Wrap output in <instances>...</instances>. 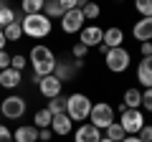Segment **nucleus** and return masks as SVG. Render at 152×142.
Listing matches in <instances>:
<instances>
[{
    "mask_svg": "<svg viewBox=\"0 0 152 142\" xmlns=\"http://www.w3.org/2000/svg\"><path fill=\"white\" fill-rule=\"evenodd\" d=\"M56 56H53V51L48 48V46H33L31 48V53H28V64H31V69H33V74L36 76H51L53 74V69H56Z\"/></svg>",
    "mask_w": 152,
    "mask_h": 142,
    "instance_id": "obj_1",
    "label": "nucleus"
},
{
    "mask_svg": "<svg viewBox=\"0 0 152 142\" xmlns=\"http://www.w3.org/2000/svg\"><path fill=\"white\" fill-rule=\"evenodd\" d=\"M15 20L20 23L23 36H28V38H46V36L53 31V23H51L43 13H38V15H18L15 13Z\"/></svg>",
    "mask_w": 152,
    "mask_h": 142,
    "instance_id": "obj_2",
    "label": "nucleus"
},
{
    "mask_svg": "<svg viewBox=\"0 0 152 142\" xmlns=\"http://www.w3.org/2000/svg\"><path fill=\"white\" fill-rule=\"evenodd\" d=\"M91 107H94L91 99H89L86 94H81V91L66 97V117H69L71 122H84V119H89Z\"/></svg>",
    "mask_w": 152,
    "mask_h": 142,
    "instance_id": "obj_3",
    "label": "nucleus"
},
{
    "mask_svg": "<svg viewBox=\"0 0 152 142\" xmlns=\"http://www.w3.org/2000/svg\"><path fill=\"white\" fill-rule=\"evenodd\" d=\"M112 122H117V119H114L112 104H107V102H96V104L91 107V112H89V124H94L99 132H102V130H107Z\"/></svg>",
    "mask_w": 152,
    "mask_h": 142,
    "instance_id": "obj_4",
    "label": "nucleus"
},
{
    "mask_svg": "<svg viewBox=\"0 0 152 142\" xmlns=\"http://www.w3.org/2000/svg\"><path fill=\"white\" fill-rule=\"evenodd\" d=\"M104 59H107V69L112 71V74H122V71H127L129 64H132V56H129V51H127L124 46H119V48H109Z\"/></svg>",
    "mask_w": 152,
    "mask_h": 142,
    "instance_id": "obj_5",
    "label": "nucleus"
},
{
    "mask_svg": "<svg viewBox=\"0 0 152 142\" xmlns=\"http://www.w3.org/2000/svg\"><path fill=\"white\" fill-rule=\"evenodd\" d=\"M26 109H28V102L23 97H18V94H10V97H5L0 102V112H3L5 119H20L26 114Z\"/></svg>",
    "mask_w": 152,
    "mask_h": 142,
    "instance_id": "obj_6",
    "label": "nucleus"
},
{
    "mask_svg": "<svg viewBox=\"0 0 152 142\" xmlns=\"http://www.w3.org/2000/svg\"><path fill=\"white\" fill-rule=\"evenodd\" d=\"M119 114H122L119 124H122V130H124L127 135H140V130L147 124L142 109H124V112H119Z\"/></svg>",
    "mask_w": 152,
    "mask_h": 142,
    "instance_id": "obj_7",
    "label": "nucleus"
},
{
    "mask_svg": "<svg viewBox=\"0 0 152 142\" xmlns=\"http://www.w3.org/2000/svg\"><path fill=\"white\" fill-rule=\"evenodd\" d=\"M81 66H84V61H56V69H53V76L56 79H58V81L61 84H64V81H71V79H74L76 76V71H79V69H81Z\"/></svg>",
    "mask_w": 152,
    "mask_h": 142,
    "instance_id": "obj_8",
    "label": "nucleus"
},
{
    "mask_svg": "<svg viewBox=\"0 0 152 142\" xmlns=\"http://www.w3.org/2000/svg\"><path fill=\"white\" fill-rule=\"evenodd\" d=\"M104 41V31L99 26H84L79 33V43H84L86 48H99Z\"/></svg>",
    "mask_w": 152,
    "mask_h": 142,
    "instance_id": "obj_9",
    "label": "nucleus"
},
{
    "mask_svg": "<svg viewBox=\"0 0 152 142\" xmlns=\"http://www.w3.org/2000/svg\"><path fill=\"white\" fill-rule=\"evenodd\" d=\"M84 23H86V18H84V13L79 10V8L64 13V18H61V28H64V33H81Z\"/></svg>",
    "mask_w": 152,
    "mask_h": 142,
    "instance_id": "obj_10",
    "label": "nucleus"
},
{
    "mask_svg": "<svg viewBox=\"0 0 152 142\" xmlns=\"http://www.w3.org/2000/svg\"><path fill=\"white\" fill-rule=\"evenodd\" d=\"M61 86L64 84L58 81V79L51 74V76H43L41 81H38V91L43 94L46 99H56V97H61Z\"/></svg>",
    "mask_w": 152,
    "mask_h": 142,
    "instance_id": "obj_11",
    "label": "nucleus"
},
{
    "mask_svg": "<svg viewBox=\"0 0 152 142\" xmlns=\"http://www.w3.org/2000/svg\"><path fill=\"white\" fill-rule=\"evenodd\" d=\"M132 36L140 43H152V18H140L132 28Z\"/></svg>",
    "mask_w": 152,
    "mask_h": 142,
    "instance_id": "obj_12",
    "label": "nucleus"
},
{
    "mask_svg": "<svg viewBox=\"0 0 152 142\" xmlns=\"http://www.w3.org/2000/svg\"><path fill=\"white\" fill-rule=\"evenodd\" d=\"M137 81H140V86L152 89V56H147L137 64Z\"/></svg>",
    "mask_w": 152,
    "mask_h": 142,
    "instance_id": "obj_13",
    "label": "nucleus"
},
{
    "mask_svg": "<svg viewBox=\"0 0 152 142\" xmlns=\"http://www.w3.org/2000/svg\"><path fill=\"white\" fill-rule=\"evenodd\" d=\"M99 140H102V132L94 124H89V122H84V124L74 132V142H99Z\"/></svg>",
    "mask_w": 152,
    "mask_h": 142,
    "instance_id": "obj_14",
    "label": "nucleus"
},
{
    "mask_svg": "<svg viewBox=\"0 0 152 142\" xmlns=\"http://www.w3.org/2000/svg\"><path fill=\"white\" fill-rule=\"evenodd\" d=\"M51 132H53V135H58V137H66V135H71V132H74V122H71L66 114H56L53 122H51Z\"/></svg>",
    "mask_w": 152,
    "mask_h": 142,
    "instance_id": "obj_15",
    "label": "nucleus"
},
{
    "mask_svg": "<svg viewBox=\"0 0 152 142\" xmlns=\"http://www.w3.org/2000/svg\"><path fill=\"white\" fill-rule=\"evenodd\" d=\"M23 84V74L15 69H5V71H0V86L3 89H18Z\"/></svg>",
    "mask_w": 152,
    "mask_h": 142,
    "instance_id": "obj_16",
    "label": "nucleus"
},
{
    "mask_svg": "<svg viewBox=\"0 0 152 142\" xmlns=\"http://www.w3.org/2000/svg\"><path fill=\"white\" fill-rule=\"evenodd\" d=\"M107 48H119L122 43H124V31L122 28H117V26H112V28H107L104 31V41H102Z\"/></svg>",
    "mask_w": 152,
    "mask_h": 142,
    "instance_id": "obj_17",
    "label": "nucleus"
},
{
    "mask_svg": "<svg viewBox=\"0 0 152 142\" xmlns=\"http://www.w3.org/2000/svg\"><path fill=\"white\" fill-rule=\"evenodd\" d=\"M13 142H38V130L33 124H20L13 130Z\"/></svg>",
    "mask_w": 152,
    "mask_h": 142,
    "instance_id": "obj_18",
    "label": "nucleus"
},
{
    "mask_svg": "<svg viewBox=\"0 0 152 142\" xmlns=\"http://www.w3.org/2000/svg\"><path fill=\"white\" fill-rule=\"evenodd\" d=\"M64 5H61V0H46L43 3V15L48 18V20H56V18H64Z\"/></svg>",
    "mask_w": 152,
    "mask_h": 142,
    "instance_id": "obj_19",
    "label": "nucleus"
},
{
    "mask_svg": "<svg viewBox=\"0 0 152 142\" xmlns=\"http://www.w3.org/2000/svg\"><path fill=\"white\" fill-rule=\"evenodd\" d=\"M122 107H124V109H142V91L140 89H127Z\"/></svg>",
    "mask_w": 152,
    "mask_h": 142,
    "instance_id": "obj_20",
    "label": "nucleus"
},
{
    "mask_svg": "<svg viewBox=\"0 0 152 142\" xmlns=\"http://www.w3.org/2000/svg\"><path fill=\"white\" fill-rule=\"evenodd\" d=\"M51 122H53V114L48 109H38L33 114V127L36 130H51Z\"/></svg>",
    "mask_w": 152,
    "mask_h": 142,
    "instance_id": "obj_21",
    "label": "nucleus"
},
{
    "mask_svg": "<svg viewBox=\"0 0 152 142\" xmlns=\"http://www.w3.org/2000/svg\"><path fill=\"white\" fill-rule=\"evenodd\" d=\"M43 3L46 0H23V15H38V13H43Z\"/></svg>",
    "mask_w": 152,
    "mask_h": 142,
    "instance_id": "obj_22",
    "label": "nucleus"
},
{
    "mask_svg": "<svg viewBox=\"0 0 152 142\" xmlns=\"http://www.w3.org/2000/svg\"><path fill=\"white\" fill-rule=\"evenodd\" d=\"M104 132H107L104 137H107V140H112V142H122V140L127 137V132L122 130V124H119V122H112V124H109Z\"/></svg>",
    "mask_w": 152,
    "mask_h": 142,
    "instance_id": "obj_23",
    "label": "nucleus"
},
{
    "mask_svg": "<svg viewBox=\"0 0 152 142\" xmlns=\"http://www.w3.org/2000/svg\"><path fill=\"white\" fill-rule=\"evenodd\" d=\"M46 109H48L53 117H56V114H66V97H56V99H51Z\"/></svg>",
    "mask_w": 152,
    "mask_h": 142,
    "instance_id": "obj_24",
    "label": "nucleus"
},
{
    "mask_svg": "<svg viewBox=\"0 0 152 142\" xmlns=\"http://www.w3.org/2000/svg\"><path fill=\"white\" fill-rule=\"evenodd\" d=\"M10 23H15V10H13L10 5H5L3 10H0V31H3V28H8Z\"/></svg>",
    "mask_w": 152,
    "mask_h": 142,
    "instance_id": "obj_25",
    "label": "nucleus"
},
{
    "mask_svg": "<svg viewBox=\"0 0 152 142\" xmlns=\"http://www.w3.org/2000/svg\"><path fill=\"white\" fill-rule=\"evenodd\" d=\"M3 33H5V41H18L23 36V28H20V23H10L8 28H3Z\"/></svg>",
    "mask_w": 152,
    "mask_h": 142,
    "instance_id": "obj_26",
    "label": "nucleus"
},
{
    "mask_svg": "<svg viewBox=\"0 0 152 142\" xmlns=\"http://www.w3.org/2000/svg\"><path fill=\"white\" fill-rule=\"evenodd\" d=\"M137 13L142 18H152V0H137Z\"/></svg>",
    "mask_w": 152,
    "mask_h": 142,
    "instance_id": "obj_27",
    "label": "nucleus"
},
{
    "mask_svg": "<svg viewBox=\"0 0 152 142\" xmlns=\"http://www.w3.org/2000/svg\"><path fill=\"white\" fill-rule=\"evenodd\" d=\"M81 13H84V18H91V20H94V18H99V13H102V10H99V5H94V3H84Z\"/></svg>",
    "mask_w": 152,
    "mask_h": 142,
    "instance_id": "obj_28",
    "label": "nucleus"
},
{
    "mask_svg": "<svg viewBox=\"0 0 152 142\" xmlns=\"http://www.w3.org/2000/svg\"><path fill=\"white\" fill-rule=\"evenodd\" d=\"M71 56H74L76 61H84V59L89 56V48H86L84 43H74V48H71Z\"/></svg>",
    "mask_w": 152,
    "mask_h": 142,
    "instance_id": "obj_29",
    "label": "nucleus"
},
{
    "mask_svg": "<svg viewBox=\"0 0 152 142\" xmlns=\"http://www.w3.org/2000/svg\"><path fill=\"white\" fill-rule=\"evenodd\" d=\"M26 64H28V61H26V56H23V53H15V56H10V69H15V71H20V74H23Z\"/></svg>",
    "mask_w": 152,
    "mask_h": 142,
    "instance_id": "obj_30",
    "label": "nucleus"
},
{
    "mask_svg": "<svg viewBox=\"0 0 152 142\" xmlns=\"http://www.w3.org/2000/svg\"><path fill=\"white\" fill-rule=\"evenodd\" d=\"M142 109L152 112V89H145L142 91Z\"/></svg>",
    "mask_w": 152,
    "mask_h": 142,
    "instance_id": "obj_31",
    "label": "nucleus"
},
{
    "mask_svg": "<svg viewBox=\"0 0 152 142\" xmlns=\"http://www.w3.org/2000/svg\"><path fill=\"white\" fill-rule=\"evenodd\" d=\"M137 137H140L142 142H152V124H145V127L140 130V135H137Z\"/></svg>",
    "mask_w": 152,
    "mask_h": 142,
    "instance_id": "obj_32",
    "label": "nucleus"
},
{
    "mask_svg": "<svg viewBox=\"0 0 152 142\" xmlns=\"http://www.w3.org/2000/svg\"><path fill=\"white\" fill-rule=\"evenodd\" d=\"M0 142H13V130H8L5 124H0Z\"/></svg>",
    "mask_w": 152,
    "mask_h": 142,
    "instance_id": "obj_33",
    "label": "nucleus"
},
{
    "mask_svg": "<svg viewBox=\"0 0 152 142\" xmlns=\"http://www.w3.org/2000/svg\"><path fill=\"white\" fill-rule=\"evenodd\" d=\"M10 69V53L8 51H0V71Z\"/></svg>",
    "mask_w": 152,
    "mask_h": 142,
    "instance_id": "obj_34",
    "label": "nucleus"
},
{
    "mask_svg": "<svg viewBox=\"0 0 152 142\" xmlns=\"http://www.w3.org/2000/svg\"><path fill=\"white\" fill-rule=\"evenodd\" d=\"M51 137H53L51 130H38V142H51Z\"/></svg>",
    "mask_w": 152,
    "mask_h": 142,
    "instance_id": "obj_35",
    "label": "nucleus"
},
{
    "mask_svg": "<svg viewBox=\"0 0 152 142\" xmlns=\"http://www.w3.org/2000/svg\"><path fill=\"white\" fill-rule=\"evenodd\" d=\"M140 53H142V59L152 56V43H140Z\"/></svg>",
    "mask_w": 152,
    "mask_h": 142,
    "instance_id": "obj_36",
    "label": "nucleus"
},
{
    "mask_svg": "<svg viewBox=\"0 0 152 142\" xmlns=\"http://www.w3.org/2000/svg\"><path fill=\"white\" fill-rule=\"evenodd\" d=\"M122 142H142V140H140V137H137V135H127V137H124V140H122Z\"/></svg>",
    "mask_w": 152,
    "mask_h": 142,
    "instance_id": "obj_37",
    "label": "nucleus"
},
{
    "mask_svg": "<svg viewBox=\"0 0 152 142\" xmlns=\"http://www.w3.org/2000/svg\"><path fill=\"white\" fill-rule=\"evenodd\" d=\"M0 51H5V33L0 31Z\"/></svg>",
    "mask_w": 152,
    "mask_h": 142,
    "instance_id": "obj_38",
    "label": "nucleus"
},
{
    "mask_svg": "<svg viewBox=\"0 0 152 142\" xmlns=\"http://www.w3.org/2000/svg\"><path fill=\"white\" fill-rule=\"evenodd\" d=\"M99 142H112V140H107V137H102V140H99Z\"/></svg>",
    "mask_w": 152,
    "mask_h": 142,
    "instance_id": "obj_39",
    "label": "nucleus"
}]
</instances>
